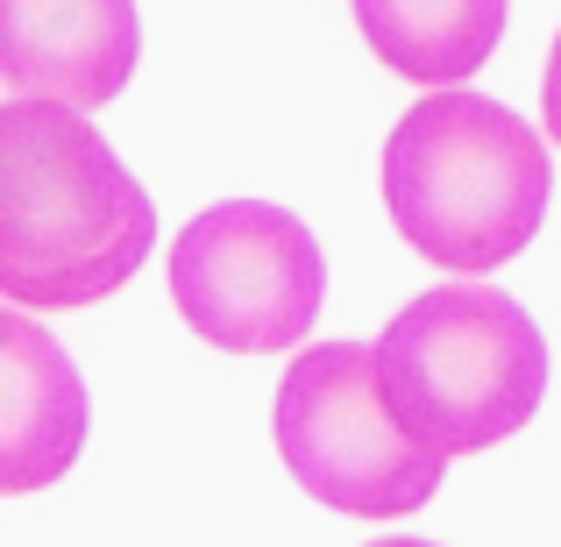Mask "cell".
<instances>
[{"instance_id":"6da1fadb","label":"cell","mask_w":561,"mask_h":547,"mask_svg":"<svg viewBox=\"0 0 561 547\" xmlns=\"http://www.w3.org/2000/svg\"><path fill=\"white\" fill-rule=\"evenodd\" d=\"M157 206L79 107H0V292L22 314L100 306L150 263Z\"/></svg>"},{"instance_id":"7a4b0ae2","label":"cell","mask_w":561,"mask_h":547,"mask_svg":"<svg viewBox=\"0 0 561 547\" xmlns=\"http://www.w3.org/2000/svg\"><path fill=\"white\" fill-rule=\"evenodd\" d=\"M548 143L505 100L462 93V86L412 100L383 143L391 228L448 277L512 263L548 220Z\"/></svg>"},{"instance_id":"3957f363","label":"cell","mask_w":561,"mask_h":547,"mask_svg":"<svg viewBox=\"0 0 561 547\" xmlns=\"http://www.w3.org/2000/svg\"><path fill=\"white\" fill-rule=\"evenodd\" d=\"M391 412L440 455L512 441L548 398V334L497 285H434L377 334Z\"/></svg>"},{"instance_id":"277c9868","label":"cell","mask_w":561,"mask_h":547,"mask_svg":"<svg viewBox=\"0 0 561 547\" xmlns=\"http://www.w3.org/2000/svg\"><path fill=\"white\" fill-rule=\"evenodd\" d=\"M277 455L306 498L348 520H405L448 477V455L426 448L391 412L377 377V342H313L277 384Z\"/></svg>"},{"instance_id":"5b68a950","label":"cell","mask_w":561,"mask_h":547,"mask_svg":"<svg viewBox=\"0 0 561 547\" xmlns=\"http://www.w3.org/2000/svg\"><path fill=\"white\" fill-rule=\"evenodd\" d=\"M164 277L179 320L199 342L228 356H277L320 320L328 257L299 214L271 200H228L179 228Z\"/></svg>"},{"instance_id":"8992f818","label":"cell","mask_w":561,"mask_h":547,"mask_svg":"<svg viewBox=\"0 0 561 547\" xmlns=\"http://www.w3.org/2000/svg\"><path fill=\"white\" fill-rule=\"evenodd\" d=\"M142 57L136 0H0V71L14 100L107 107Z\"/></svg>"},{"instance_id":"52a82bcc","label":"cell","mask_w":561,"mask_h":547,"mask_svg":"<svg viewBox=\"0 0 561 547\" xmlns=\"http://www.w3.org/2000/svg\"><path fill=\"white\" fill-rule=\"evenodd\" d=\"M85 448L79 363L14 306L0 320V491L28 498L57 483Z\"/></svg>"},{"instance_id":"ba28073f","label":"cell","mask_w":561,"mask_h":547,"mask_svg":"<svg viewBox=\"0 0 561 547\" xmlns=\"http://www.w3.org/2000/svg\"><path fill=\"white\" fill-rule=\"evenodd\" d=\"M356 29L398 79L448 93L491 65L505 36V0H356Z\"/></svg>"},{"instance_id":"9c48e42d","label":"cell","mask_w":561,"mask_h":547,"mask_svg":"<svg viewBox=\"0 0 561 547\" xmlns=\"http://www.w3.org/2000/svg\"><path fill=\"white\" fill-rule=\"evenodd\" d=\"M540 114H548V136L561 143V36L548 50V79H540Z\"/></svg>"},{"instance_id":"30bf717a","label":"cell","mask_w":561,"mask_h":547,"mask_svg":"<svg viewBox=\"0 0 561 547\" xmlns=\"http://www.w3.org/2000/svg\"><path fill=\"white\" fill-rule=\"evenodd\" d=\"M370 547H440V540H405V534H391V540H370Z\"/></svg>"}]
</instances>
